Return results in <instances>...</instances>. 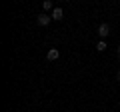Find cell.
Returning a JSON list of instances; mask_svg holds the SVG:
<instances>
[{
	"mask_svg": "<svg viewBox=\"0 0 120 112\" xmlns=\"http://www.w3.org/2000/svg\"><path fill=\"white\" fill-rule=\"evenodd\" d=\"M50 20H52V16H48L46 12L40 14V16H36V22H38L40 26H48V24H50Z\"/></svg>",
	"mask_w": 120,
	"mask_h": 112,
	"instance_id": "1",
	"label": "cell"
},
{
	"mask_svg": "<svg viewBox=\"0 0 120 112\" xmlns=\"http://www.w3.org/2000/svg\"><path fill=\"white\" fill-rule=\"evenodd\" d=\"M108 34H110V26H108V24H100V26H98V36L104 40Z\"/></svg>",
	"mask_w": 120,
	"mask_h": 112,
	"instance_id": "2",
	"label": "cell"
},
{
	"mask_svg": "<svg viewBox=\"0 0 120 112\" xmlns=\"http://www.w3.org/2000/svg\"><path fill=\"white\" fill-rule=\"evenodd\" d=\"M118 80H120V70H118Z\"/></svg>",
	"mask_w": 120,
	"mask_h": 112,
	"instance_id": "7",
	"label": "cell"
},
{
	"mask_svg": "<svg viewBox=\"0 0 120 112\" xmlns=\"http://www.w3.org/2000/svg\"><path fill=\"white\" fill-rule=\"evenodd\" d=\"M96 50H98V52H102V50H106V42H104V40H100V42L96 44Z\"/></svg>",
	"mask_w": 120,
	"mask_h": 112,
	"instance_id": "6",
	"label": "cell"
},
{
	"mask_svg": "<svg viewBox=\"0 0 120 112\" xmlns=\"http://www.w3.org/2000/svg\"><path fill=\"white\" fill-rule=\"evenodd\" d=\"M46 58H48V60H58V58H60V50H58V48H50L48 54H46Z\"/></svg>",
	"mask_w": 120,
	"mask_h": 112,
	"instance_id": "3",
	"label": "cell"
},
{
	"mask_svg": "<svg viewBox=\"0 0 120 112\" xmlns=\"http://www.w3.org/2000/svg\"><path fill=\"white\" fill-rule=\"evenodd\" d=\"M42 8H44V12H46V10H54V8H52V2H50V0H44V2H42Z\"/></svg>",
	"mask_w": 120,
	"mask_h": 112,
	"instance_id": "5",
	"label": "cell"
},
{
	"mask_svg": "<svg viewBox=\"0 0 120 112\" xmlns=\"http://www.w3.org/2000/svg\"><path fill=\"white\" fill-rule=\"evenodd\" d=\"M62 18H64L62 8H54V10H52V20H62Z\"/></svg>",
	"mask_w": 120,
	"mask_h": 112,
	"instance_id": "4",
	"label": "cell"
}]
</instances>
